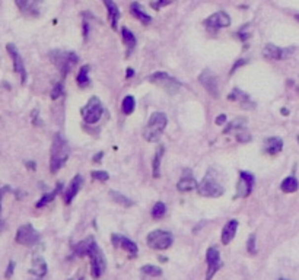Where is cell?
I'll return each instance as SVG.
<instances>
[{
  "label": "cell",
  "instance_id": "7a4b0ae2",
  "mask_svg": "<svg viewBox=\"0 0 299 280\" xmlns=\"http://www.w3.org/2000/svg\"><path fill=\"white\" fill-rule=\"evenodd\" d=\"M166 124H168V119L164 113H153L148 121V124L145 125V130H143V137L148 140V142H158L165 130Z\"/></svg>",
  "mask_w": 299,
  "mask_h": 280
},
{
  "label": "cell",
  "instance_id": "4fadbf2b",
  "mask_svg": "<svg viewBox=\"0 0 299 280\" xmlns=\"http://www.w3.org/2000/svg\"><path fill=\"white\" fill-rule=\"evenodd\" d=\"M111 242H112V245L115 247V248H123L129 255H130V258H136L137 257V245L134 244L132 240H129V238H126V237H123V235H120V234H112L111 235Z\"/></svg>",
  "mask_w": 299,
  "mask_h": 280
},
{
  "label": "cell",
  "instance_id": "f35d334b",
  "mask_svg": "<svg viewBox=\"0 0 299 280\" xmlns=\"http://www.w3.org/2000/svg\"><path fill=\"white\" fill-rule=\"evenodd\" d=\"M65 93V88H63V82H59L56 86H54V89L51 91V99H57V98H60L62 95Z\"/></svg>",
  "mask_w": 299,
  "mask_h": 280
},
{
  "label": "cell",
  "instance_id": "d590c367",
  "mask_svg": "<svg viewBox=\"0 0 299 280\" xmlns=\"http://www.w3.org/2000/svg\"><path fill=\"white\" fill-rule=\"evenodd\" d=\"M165 213H166L165 203H162V201L155 203V206H153V209H152V218L159 220V219H162L165 216Z\"/></svg>",
  "mask_w": 299,
  "mask_h": 280
},
{
  "label": "cell",
  "instance_id": "8992f818",
  "mask_svg": "<svg viewBox=\"0 0 299 280\" xmlns=\"http://www.w3.org/2000/svg\"><path fill=\"white\" fill-rule=\"evenodd\" d=\"M146 242L152 249H168L172 245L174 238H172L171 232L162 231V229H156V231H152L148 235Z\"/></svg>",
  "mask_w": 299,
  "mask_h": 280
},
{
  "label": "cell",
  "instance_id": "5b68a950",
  "mask_svg": "<svg viewBox=\"0 0 299 280\" xmlns=\"http://www.w3.org/2000/svg\"><path fill=\"white\" fill-rule=\"evenodd\" d=\"M80 114H82V119L85 123L88 124H95L98 123L104 114V105L100 101L98 96H92L88 104L80 110Z\"/></svg>",
  "mask_w": 299,
  "mask_h": 280
},
{
  "label": "cell",
  "instance_id": "5bb4252c",
  "mask_svg": "<svg viewBox=\"0 0 299 280\" xmlns=\"http://www.w3.org/2000/svg\"><path fill=\"white\" fill-rule=\"evenodd\" d=\"M204 25L212 30H219V28H226L231 25V16L226 12H216L210 15L206 21Z\"/></svg>",
  "mask_w": 299,
  "mask_h": 280
},
{
  "label": "cell",
  "instance_id": "4dcf8cb0",
  "mask_svg": "<svg viewBox=\"0 0 299 280\" xmlns=\"http://www.w3.org/2000/svg\"><path fill=\"white\" fill-rule=\"evenodd\" d=\"M247 123H248L247 119H244V117H236V119H233L229 124L226 125V128H224V134H228V133H232V131H238V130H241V128H245Z\"/></svg>",
  "mask_w": 299,
  "mask_h": 280
},
{
  "label": "cell",
  "instance_id": "ee69618b",
  "mask_svg": "<svg viewBox=\"0 0 299 280\" xmlns=\"http://www.w3.org/2000/svg\"><path fill=\"white\" fill-rule=\"evenodd\" d=\"M225 121H226V116L225 114H221V116H218V119H216V124L218 125H222L225 124Z\"/></svg>",
  "mask_w": 299,
  "mask_h": 280
},
{
  "label": "cell",
  "instance_id": "7bdbcfd3",
  "mask_svg": "<svg viewBox=\"0 0 299 280\" xmlns=\"http://www.w3.org/2000/svg\"><path fill=\"white\" fill-rule=\"evenodd\" d=\"M244 64H247V60H244V59L238 60V62L235 63V64L232 66V69H231V75L236 72V69H238V67H241V66H244Z\"/></svg>",
  "mask_w": 299,
  "mask_h": 280
},
{
  "label": "cell",
  "instance_id": "603a6c76",
  "mask_svg": "<svg viewBox=\"0 0 299 280\" xmlns=\"http://www.w3.org/2000/svg\"><path fill=\"white\" fill-rule=\"evenodd\" d=\"M107 10H108V19L111 22V28L112 30H117V25H118V19H120V10H118V6L112 1V0H102Z\"/></svg>",
  "mask_w": 299,
  "mask_h": 280
},
{
  "label": "cell",
  "instance_id": "52a82bcc",
  "mask_svg": "<svg viewBox=\"0 0 299 280\" xmlns=\"http://www.w3.org/2000/svg\"><path fill=\"white\" fill-rule=\"evenodd\" d=\"M88 257L91 258V275H92V278L94 279H100L101 275L104 273V270L107 267V261H105L104 252L101 251L97 242L92 245Z\"/></svg>",
  "mask_w": 299,
  "mask_h": 280
},
{
  "label": "cell",
  "instance_id": "ac0fdd59",
  "mask_svg": "<svg viewBox=\"0 0 299 280\" xmlns=\"http://www.w3.org/2000/svg\"><path fill=\"white\" fill-rule=\"evenodd\" d=\"M197 181H196V178L193 177V174H191V171L190 169H186L184 171V175L181 177V180L178 181V184H177V188H178V191H181V193H187V191H191V190H194V188H197Z\"/></svg>",
  "mask_w": 299,
  "mask_h": 280
},
{
  "label": "cell",
  "instance_id": "44dd1931",
  "mask_svg": "<svg viewBox=\"0 0 299 280\" xmlns=\"http://www.w3.org/2000/svg\"><path fill=\"white\" fill-rule=\"evenodd\" d=\"M228 99L233 101V102H239L242 108H250V110L254 108V102L250 99V96L245 92H242L241 89H238V88L232 89V92L228 95Z\"/></svg>",
  "mask_w": 299,
  "mask_h": 280
},
{
  "label": "cell",
  "instance_id": "74e56055",
  "mask_svg": "<svg viewBox=\"0 0 299 280\" xmlns=\"http://www.w3.org/2000/svg\"><path fill=\"white\" fill-rule=\"evenodd\" d=\"M91 177H92V180H98V181H102V183L108 181V178H110V175H108L107 171H92Z\"/></svg>",
  "mask_w": 299,
  "mask_h": 280
},
{
  "label": "cell",
  "instance_id": "6da1fadb",
  "mask_svg": "<svg viewBox=\"0 0 299 280\" xmlns=\"http://www.w3.org/2000/svg\"><path fill=\"white\" fill-rule=\"evenodd\" d=\"M69 145L62 134H56L51 145V156H50V171L51 174H57L69 159Z\"/></svg>",
  "mask_w": 299,
  "mask_h": 280
},
{
  "label": "cell",
  "instance_id": "7dc6e473",
  "mask_svg": "<svg viewBox=\"0 0 299 280\" xmlns=\"http://www.w3.org/2000/svg\"><path fill=\"white\" fill-rule=\"evenodd\" d=\"M3 188H0V212H1V199H3Z\"/></svg>",
  "mask_w": 299,
  "mask_h": 280
},
{
  "label": "cell",
  "instance_id": "60d3db41",
  "mask_svg": "<svg viewBox=\"0 0 299 280\" xmlns=\"http://www.w3.org/2000/svg\"><path fill=\"white\" fill-rule=\"evenodd\" d=\"M172 1H174V0H156V1L152 3V7H153V9H161V7H164V6L172 3Z\"/></svg>",
  "mask_w": 299,
  "mask_h": 280
},
{
  "label": "cell",
  "instance_id": "7c38bea8",
  "mask_svg": "<svg viewBox=\"0 0 299 280\" xmlns=\"http://www.w3.org/2000/svg\"><path fill=\"white\" fill-rule=\"evenodd\" d=\"M199 80L200 83H201V86H203L207 92L210 93L213 98H218V96H219V83H218V78H216V75H215L212 70L204 69V70L200 73Z\"/></svg>",
  "mask_w": 299,
  "mask_h": 280
},
{
  "label": "cell",
  "instance_id": "e575fe53",
  "mask_svg": "<svg viewBox=\"0 0 299 280\" xmlns=\"http://www.w3.org/2000/svg\"><path fill=\"white\" fill-rule=\"evenodd\" d=\"M142 273L146 275V276H150V278H159V276H162V269H159L156 266L146 264V266L142 267Z\"/></svg>",
  "mask_w": 299,
  "mask_h": 280
},
{
  "label": "cell",
  "instance_id": "1f68e13d",
  "mask_svg": "<svg viewBox=\"0 0 299 280\" xmlns=\"http://www.w3.org/2000/svg\"><path fill=\"white\" fill-rule=\"evenodd\" d=\"M62 187H63V184H62V183H59V186L56 187V188H54V190H53L51 193H48V194H44V196H42V197L39 199V201L37 203V207H38V209H39V207H44L45 204H48L50 201H53V200H54V197H56V196H57V194H59V193L62 191Z\"/></svg>",
  "mask_w": 299,
  "mask_h": 280
},
{
  "label": "cell",
  "instance_id": "4316f807",
  "mask_svg": "<svg viewBox=\"0 0 299 280\" xmlns=\"http://www.w3.org/2000/svg\"><path fill=\"white\" fill-rule=\"evenodd\" d=\"M165 152V146L159 145L155 151V156H153V162H152V171H153V177L159 178L161 175V162H162V156Z\"/></svg>",
  "mask_w": 299,
  "mask_h": 280
},
{
  "label": "cell",
  "instance_id": "f6af8a7d",
  "mask_svg": "<svg viewBox=\"0 0 299 280\" xmlns=\"http://www.w3.org/2000/svg\"><path fill=\"white\" fill-rule=\"evenodd\" d=\"M102 156H104V152H100L98 155H95V156H94V158H92V160L98 163V162H100V160H101V158H102Z\"/></svg>",
  "mask_w": 299,
  "mask_h": 280
},
{
  "label": "cell",
  "instance_id": "484cf974",
  "mask_svg": "<svg viewBox=\"0 0 299 280\" xmlns=\"http://www.w3.org/2000/svg\"><path fill=\"white\" fill-rule=\"evenodd\" d=\"M95 242H97V241H95L94 237H88V238H85L83 241H80L79 244L73 245V251H75L76 255H79V257H85V255L89 254V251H91L92 245H94Z\"/></svg>",
  "mask_w": 299,
  "mask_h": 280
},
{
  "label": "cell",
  "instance_id": "f907efd6",
  "mask_svg": "<svg viewBox=\"0 0 299 280\" xmlns=\"http://www.w3.org/2000/svg\"><path fill=\"white\" fill-rule=\"evenodd\" d=\"M297 19H298V21H299V15H298V16H297Z\"/></svg>",
  "mask_w": 299,
  "mask_h": 280
},
{
  "label": "cell",
  "instance_id": "8d00e7d4",
  "mask_svg": "<svg viewBox=\"0 0 299 280\" xmlns=\"http://www.w3.org/2000/svg\"><path fill=\"white\" fill-rule=\"evenodd\" d=\"M235 137H236V140L241 142V143H247V142L251 140V134L247 131V128H241V130L235 131Z\"/></svg>",
  "mask_w": 299,
  "mask_h": 280
},
{
  "label": "cell",
  "instance_id": "c3c4849f",
  "mask_svg": "<svg viewBox=\"0 0 299 280\" xmlns=\"http://www.w3.org/2000/svg\"><path fill=\"white\" fill-rule=\"evenodd\" d=\"M27 166H30V168L35 169V162H28V163H27Z\"/></svg>",
  "mask_w": 299,
  "mask_h": 280
},
{
  "label": "cell",
  "instance_id": "b9f144b4",
  "mask_svg": "<svg viewBox=\"0 0 299 280\" xmlns=\"http://www.w3.org/2000/svg\"><path fill=\"white\" fill-rule=\"evenodd\" d=\"M13 270H15V261H9V266H7V270L4 273V278L6 279H10L12 275H13Z\"/></svg>",
  "mask_w": 299,
  "mask_h": 280
},
{
  "label": "cell",
  "instance_id": "9c48e42d",
  "mask_svg": "<svg viewBox=\"0 0 299 280\" xmlns=\"http://www.w3.org/2000/svg\"><path fill=\"white\" fill-rule=\"evenodd\" d=\"M15 240H16V242L21 244V245L33 247V245H35V244L39 241V234L37 232V229L34 228L31 223H25V225H22V226L18 229Z\"/></svg>",
  "mask_w": 299,
  "mask_h": 280
},
{
  "label": "cell",
  "instance_id": "681fc988",
  "mask_svg": "<svg viewBox=\"0 0 299 280\" xmlns=\"http://www.w3.org/2000/svg\"><path fill=\"white\" fill-rule=\"evenodd\" d=\"M282 114H285V116H286V114H289V111H288V110H285V108H283V110H282Z\"/></svg>",
  "mask_w": 299,
  "mask_h": 280
},
{
  "label": "cell",
  "instance_id": "3957f363",
  "mask_svg": "<svg viewBox=\"0 0 299 280\" xmlns=\"http://www.w3.org/2000/svg\"><path fill=\"white\" fill-rule=\"evenodd\" d=\"M197 193L203 197L216 199L225 193V187L218 180V175L215 174V171L210 169V171H207L206 177L200 181V184L197 186Z\"/></svg>",
  "mask_w": 299,
  "mask_h": 280
},
{
  "label": "cell",
  "instance_id": "d4e9b609",
  "mask_svg": "<svg viewBox=\"0 0 299 280\" xmlns=\"http://www.w3.org/2000/svg\"><path fill=\"white\" fill-rule=\"evenodd\" d=\"M130 10H132V13H133L134 18H136V19H139V21H140L143 25H149V24L152 22V16H150V15H148V13L145 12L143 6H142L140 3H137V1L132 3Z\"/></svg>",
  "mask_w": 299,
  "mask_h": 280
},
{
  "label": "cell",
  "instance_id": "816d5d0a",
  "mask_svg": "<svg viewBox=\"0 0 299 280\" xmlns=\"http://www.w3.org/2000/svg\"><path fill=\"white\" fill-rule=\"evenodd\" d=\"M279 280H286V279H279Z\"/></svg>",
  "mask_w": 299,
  "mask_h": 280
},
{
  "label": "cell",
  "instance_id": "f5cc1de1",
  "mask_svg": "<svg viewBox=\"0 0 299 280\" xmlns=\"http://www.w3.org/2000/svg\"><path fill=\"white\" fill-rule=\"evenodd\" d=\"M298 142H299V136H298Z\"/></svg>",
  "mask_w": 299,
  "mask_h": 280
},
{
  "label": "cell",
  "instance_id": "d6986e66",
  "mask_svg": "<svg viewBox=\"0 0 299 280\" xmlns=\"http://www.w3.org/2000/svg\"><path fill=\"white\" fill-rule=\"evenodd\" d=\"M82 183H83V178H82V175H75L73 177V180L70 181V184L67 187L66 190V194H65V201H66V204H70L72 201H73V199L77 196V193L80 191V187H82Z\"/></svg>",
  "mask_w": 299,
  "mask_h": 280
},
{
  "label": "cell",
  "instance_id": "f546056e",
  "mask_svg": "<svg viewBox=\"0 0 299 280\" xmlns=\"http://www.w3.org/2000/svg\"><path fill=\"white\" fill-rule=\"evenodd\" d=\"M110 197L112 199V201H115V203L121 204L123 207H132V206H134L133 200H130L129 197L123 196V194H121V193H118V191L111 190V191H110Z\"/></svg>",
  "mask_w": 299,
  "mask_h": 280
},
{
  "label": "cell",
  "instance_id": "277c9868",
  "mask_svg": "<svg viewBox=\"0 0 299 280\" xmlns=\"http://www.w3.org/2000/svg\"><path fill=\"white\" fill-rule=\"evenodd\" d=\"M51 62L57 66V69L62 72V76L66 78V75L70 72V69L77 63V56L73 51H62L56 50L50 53Z\"/></svg>",
  "mask_w": 299,
  "mask_h": 280
},
{
  "label": "cell",
  "instance_id": "2e32d148",
  "mask_svg": "<svg viewBox=\"0 0 299 280\" xmlns=\"http://www.w3.org/2000/svg\"><path fill=\"white\" fill-rule=\"evenodd\" d=\"M6 48H7V53H9L10 57H12V62H13V70L21 76V82L25 83V80H27V70H25L24 62H22V59H21V56H19L16 47H15L13 44H7Z\"/></svg>",
  "mask_w": 299,
  "mask_h": 280
},
{
  "label": "cell",
  "instance_id": "ffe728a7",
  "mask_svg": "<svg viewBox=\"0 0 299 280\" xmlns=\"http://www.w3.org/2000/svg\"><path fill=\"white\" fill-rule=\"evenodd\" d=\"M236 229H238V220L236 219L228 220V223L224 226L222 234H221V240H222L224 245H228L229 242H232V240L235 238V234H236Z\"/></svg>",
  "mask_w": 299,
  "mask_h": 280
},
{
  "label": "cell",
  "instance_id": "f1b7e54d",
  "mask_svg": "<svg viewBox=\"0 0 299 280\" xmlns=\"http://www.w3.org/2000/svg\"><path fill=\"white\" fill-rule=\"evenodd\" d=\"M76 82H77V86L79 88H86L89 85V66L85 64L80 67L79 73H77V78H76Z\"/></svg>",
  "mask_w": 299,
  "mask_h": 280
},
{
  "label": "cell",
  "instance_id": "9a60e30c",
  "mask_svg": "<svg viewBox=\"0 0 299 280\" xmlns=\"http://www.w3.org/2000/svg\"><path fill=\"white\" fill-rule=\"evenodd\" d=\"M294 51H295V48H280L274 44H267L263 50V56L266 59H271V60H285Z\"/></svg>",
  "mask_w": 299,
  "mask_h": 280
},
{
  "label": "cell",
  "instance_id": "cb8c5ba5",
  "mask_svg": "<svg viewBox=\"0 0 299 280\" xmlns=\"http://www.w3.org/2000/svg\"><path fill=\"white\" fill-rule=\"evenodd\" d=\"M30 273L37 276L38 279H42L47 275V263L42 257H34Z\"/></svg>",
  "mask_w": 299,
  "mask_h": 280
},
{
  "label": "cell",
  "instance_id": "30bf717a",
  "mask_svg": "<svg viewBox=\"0 0 299 280\" xmlns=\"http://www.w3.org/2000/svg\"><path fill=\"white\" fill-rule=\"evenodd\" d=\"M206 263H207L206 280H212L213 276L218 273V270L224 266V263L221 260V254L216 247H210L206 251Z\"/></svg>",
  "mask_w": 299,
  "mask_h": 280
},
{
  "label": "cell",
  "instance_id": "ba28073f",
  "mask_svg": "<svg viewBox=\"0 0 299 280\" xmlns=\"http://www.w3.org/2000/svg\"><path fill=\"white\" fill-rule=\"evenodd\" d=\"M148 80L152 82V83H155V85L162 86L169 95H174V93L178 92V89H180V86H181V83H180L177 79L171 78L165 72H156V73L150 75V76L148 78Z\"/></svg>",
  "mask_w": 299,
  "mask_h": 280
},
{
  "label": "cell",
  "instance_id": "83f0119b",
  "mask_svg": "<svg viewBox=\"0 0 299 280\" xmlns=\"http://www.w3.org/2000/svg\"><path fill=\"white\" fill-rule=\"evenodd\" d=\"M280 188H282L283 193H288V194L295 193L299 188V183L298 180H297V177L291 175V177L285 178V180L282 181V184H280Z\"/></svg>",
  "mask_w": 299,
  "mask_h": 280
},
{
  "label": "cell",
  "instance_id": "bcb514c9",
  "mask_svg": "<svg viewBox=\"0 0 299 280\" xmlns=\"http://www.w3.org/2000/svg\"><path fill=\"white\" fill-rule=\"evenodd\" d=\"M134 72L133 69H127V72H126V78H133Z\"/></svg>",
  "mask_w": 299,
  "mask_h": 280
},
{
  "label": "cell",
  "instance_id": "d6a6232c",
  "mask_svg": "<svg viewBox=\"0 0 299 280\" xmlns=\"http://www.w3.org/2000/svg\"><path fill=\"white\" fill-rule=\"evenodd\" d=\"M121 35H123V42H124V45H126L129 50H133L134 47H136V44H137V41H136V37L133 35V32L130 31L127 27H123V30H121Z\"/></svg>",
  "mask_w": 299,
  "mask_h": 280
},
{
  "label": "cell",
  "instance_id": "8fae6325",
  "mask_svg": "<svg viewBox=\"0 0 299 280\" xmlns=\"http://www.w3.org/2000/svg\"><path fill=\"white\" fill-rule=\"evenodd\" d=\"M256 184V177L248 172V171H241L239 172V181L236 184V199L238 197H248L253 193V187Z\"/></svg>",
  "mask_w": 299,
  "mask_h": 280
},
{
  "label": "cell",
  "instance_id": "e0dca14e",
  "mask_svg": "<svg viewBox=\"0 0 299 280\" xmlns=\"http://www.w3.org/2000/svg\"><path fill=\"white\" fill-rule=\"evenodd\" d=\"M42 0H16V6L19 10L30 16H38L41 10Z\"/></svg>",
  "mask_w": 299,
  "mask_h": 280
},
{
  "label": "cell",
  "instance_id": "836d02e7",
  "mask_svg": "<svg viewBox=\"0 0 299 280\" xmlns=\"http://www.w3.org/2000/svg\"><path fill=\"white\" fill-rule=\"evenodd\" d=\"M134 107H136V101H134V98L132 95H129V96H126V98L123 99L121 110H123V113H124L126 116H130V114L133 113Z\"/></svg>",
  "mask_w": 299,
  "mask_h": 280
},
{
  "label": "cell",
  "instance_id": "ab89813d",
  "mask_svg": "<svg viewBox=\"0 0 299 280\" xmlns=\"http://www.w3.org/2000/svg\"><path fill=\"white\" fill-rule=\"evenodd\" d=\"M247 248L250 254H256V234H251L250 238H248V242H247Z\"/></svg>",
  "mask_w": 299,
  "mask_h": 280
},
{
  "label": "cell",
  "instance_id": "7402d4cb",
  "mask_svg": "<svg viewBox=\"0 0 299 280\" xmlns=\"http://www.w3.org/2000/svg\"><path fill=\"white\" fill-rule=\"evenodd\" d=\"M283 149V140L280 137H268L264 140L263 151L268 155H277Z\"/></svg>",
  "mask_w": 299,
  "mask_h": 280
}]
</instances>
